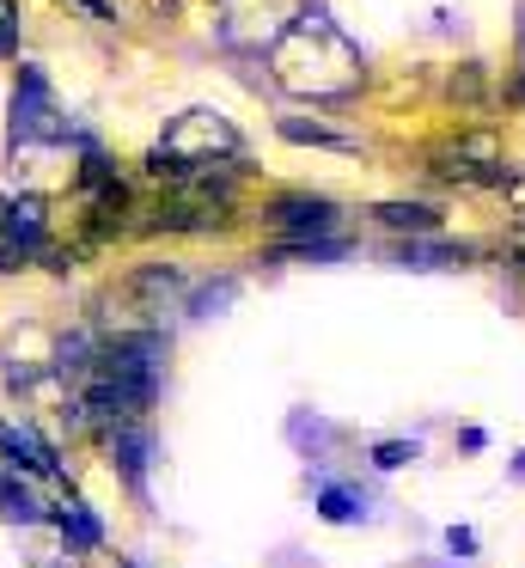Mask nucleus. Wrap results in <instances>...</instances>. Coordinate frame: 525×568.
Instances as JSON below:
<instances>
[{"instance_id":"10","label":"nucleus","mask_w":525,"mask_h":568,"mask_svg":"<svg viewBox=\"0 0 525 568\" xmlns=\"http://www.w3.org/2000/svg\"><path fill=\"white\" fill-rule=\"evenodd\" d=\"M0 514H12V519H37L31 489H19V483H0Z\"/></svg>"},{"instance_id":"5","label":"nucleus","mask_w":525,"mask_h":568,"mask_svg":"<svg viewBox=\"0 0 525 568\" xmlns=\"http://www.w3.org/2000/svg\"><path fill=\"white\" fill-rule=\"evenodd\" d=\"M0 226H7V233L12 239H19V245H43V196H19V202H7V221H0Z\"/></svg>"},{"instance_id":"3","label":"nucleus","mask_w":525,"mask_h":568,"mask_svg":"<svg viewBox=\"0 0 525 568\" xmlns=\"http://www.w3.org/2000/svg\"><path fill=\"white\" fill-rule=\"evenodd\" d=\"M269 226H275V233H293V239H317V233L336 226V209H330L324 196H287V202L269 209Z\"/></svg>"},{"instance_id":"12","label":"nucleus","mask_w":525,"mask_h":568,"mask_svg":"<svg viewBox=\"0 0 525 568\" xmlns=\"http://www.w3.org/2000/svg\"><path fill=\"white\" fill-rule=\"evenodd\" d=\"M61 531H73V538H80L85 550H92V544L104 538V531H98V519H92V514H80V507H68V514H61Z\"/></svg>"},{"instance_id":"13","label":"nucleus","mask_w":525,"mask_h":568,"mask_svg":"<svg viewBox=\"0 0 525 568\" xmlns=\"http://www.w3.org/2000/svg\"><path fill=\"white\" fill-rule=\"evenodd\" d=\"M410 458H415V440H385V446L373 453V465H378V470H397V465H410Z\"/></svg>"},{"instance_id":"14","label":"nucleus","mask_w":525,"mask_h":568,"mask_svg":"<svg viewBox=\"0 0 525 568\" xmlns=\"http://www.w3.org/2000/svg\"><path fill=\"white\" fill-rule=\"evenodd\" d=\"M19 50V7L12 0H0V55Z\"/></svg>"},{"instance_id":"16","label":"nucleus","mask_w":525,"mask_h":568,"mask_svg":"<svg viewBox=\"0 0 525 568\" xmlns=\"http://www.w3.org/2000/svg\"><path fill=\"white\" fill-rule=\"evenodd\" d=\"M80 7H85V13L98 19V26H110V7H104V0H80Z\"/></svg>"},{"instance_id":"7","label":"nucleus","mask_w":525,"mask_h":568,"mask_svg":"<svg viewBox=\"0 0 525 568\" xmlns=\"http://www.w3.org/2000/svg\"><path fill=\"white\" fill-rule=\"evenodd\" d=\"M0 453H12V465H24V470H55L49 446H37L31 434H19V428H0Z\"/></svg>"},{"instance_id":"8","label":"nucleus","mask_w":525,"mask_h":568,"mask_svg":"<svg viewBox=\"0 0 525 568\" xmlns=\"http://www.w3.org/2000/svg\"><path fill=\"white\" fill-rule=\"evenodd\" d=\"M378 221L397 226V233H403V226H410V233H434L440 214L427 209V202H385V209H378Z\"/></svg>"},{"instance_id":"19","label":"nucleus","mask_w":525,"mask_h":568,"mask_svg":"<svg viewBox=\"0 0 525 568\" xmlns=\"http://www.w3.org/2000/svg\"><path fill=\"white\" fill-rule=\"evenodd\" d=\"M519 50H525V26H519Z\"/></svg>"},{"instance_id":"2","label":"nucleus","mask_w":525,"mask_h":568,"mask_svg":"<svg viewBox=\"0 0 525 568\" xmlns=\"http://www.w3.org/2000/svg\"><path fill=\"white\" fill-rule=\"evenodd\" d=\"M73 129L61 123V104L49 92L43 68L24 62L19 80H12V141H68Z\"/></svg>"},{"instance_id":"1","label":"nucleus","mask_w":525,"mask_h":568,"mask_svg":"<svg viewBox=\"0 0 525 568\" xmlns=\"http://www.w3.org/2000/svg\"><path fill=\"white\" fill-rule=\"evenodd\" d=\"M214 153L239 160V129H232L220 111H183L178 123L165 129L159 153H153V178L183 184V178H195L202 165H214Z\"/></svg>"},{"instance_id":"15","label":"nucleus","mask_w":525,"mask_h":568,"mask_svg":"<svg viewBox=\"0 0 525 568\" xmlns=\"http://www.w3.org/2000/svg\"><path fill=\"white\" fill-rule=\"evenodd\" d=\"M446 544H452V550H464V556H471V550H476V538H471V531H458V526H452V531H446Z\"/></svg>"},{"instance_id":"17","label":"nucleus","mask_w":525,"mask_h":568,"mask_svg":"<svg viewBox=\"0 0 525 568\" xmlns=\"http://www.w3.org/2000/svg\"><path fill=\"white\" fill-rule=\"evenodd\" d=\"M513 99H519V104H525V68H519V80H513Z\"/></svg>"},{"instance_id":"6","label":"nucleus","mask_w":525,"mask_h":568,"mask_svg":"<svg viewBox=\"0 0 525 568\" xmlns=\"http://www.w3.org/2000/svg\"><path fill=\"white\" fill-rule=\"evenodd\" d=\"M397 257L410 263V270H446V263H464L471 251H464V245H427V239H410Z\"/></svg>"},{"instance_id":"9","label":"nucleus","mask_w":525,"mask_h":568,"mask_svg":"<svg viewBox=\"0 0 525 568\" xmlns=\"http://www.w3.org/2000/svg\"><path fill=\"white\" fill-rule=\"evenodd\" d=\"M281 135H287V141H312V148H342V153L354 148L349 135H336V129H317V123H300V116H287V123H281Z\"/></svg>"},{"instance_id":"18","label":"nucleus","mask_w":525,"mask_h":568,"mask_svg":"<svg viewBox=\"0 0 525 568\" xmlns=\"http://www.w3.org/2000/svg\"><path fill=\"white\" fill-rule=\"evenodd\" d=\"M513 270H519V275H525V251H519V257H513Z\"/></svg>"},{"instance_id":"4","label":"nucleus","mask_w":525,"mask_h":568,"mask_svg":"<svg viewBox=\"0 0 525 568\" xmlns=\"http://www.w3.org/2000/svg\"><path fill=\"white\" fill-rule=\"evenodd\" d=\"M147 465H153V428L147 422H122L117 428V470L129 477L134 495H147Z\"/></svg>"},{"instance_id":"11","label":"nucleus","mask_w":525,"mask_h":568,"mask_svg":"<svg viewBox=\"0 0 525 568\" xmlns=\"http://www.w3.org/2000/svg\"><path fill=\"white\" fill-rule=\"evenodd\" d=\"M317 514H324V519H354L361 507H354V495H349V489H336V483H330V489L317 495Z\"/></svg>"}]
</instances>
